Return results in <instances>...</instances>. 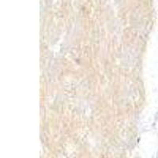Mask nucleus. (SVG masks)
<instances>
[]
</instances>
